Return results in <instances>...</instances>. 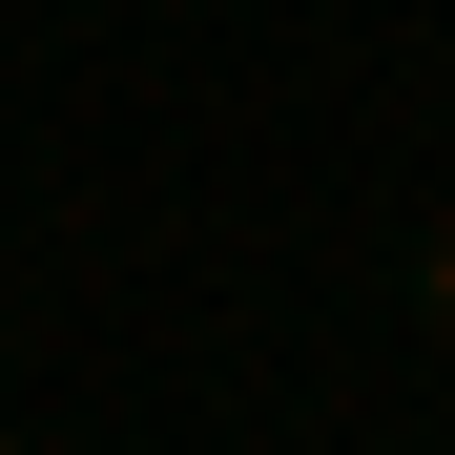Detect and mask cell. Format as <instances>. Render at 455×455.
<instances>
[{"label": "cell", "mask_w": 455, "mask_h": 455, "mask_svg": "<svg viewBox=\"0 0 455 455\" xmlns=\"http://www.w3.org/2000/svg\"><path fill=\"white\" fill-rule=\"evenodd\" d=\"M414 311H435V331H455V207H435V228H414Z\"/></svg>", "instance_id": "1"}]
</instances>
